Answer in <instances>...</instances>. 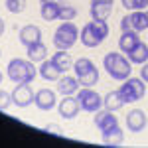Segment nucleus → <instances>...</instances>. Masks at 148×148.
I'll list each match as a JSON object with an SVG mask.
<instances>
[{
  "instance_id": "nucleus-21",
  "label": "nucleus",
  "mask_w": 148,
  "mask_h": 148,
  "mask_svg": "<svg viewBox=\"0 0 148 148\" xmlns=\"http://www.w3.org/2000/svg\"><path fill=\"white\" fill-rule=\"evenodd\" d=\"M123 140H125V132L121 126H116L109 132H103V144H107V146H121Z\"/></svg>"
},
{
  "instance_id": "nucleus-9",
  "label": "nucleus",
  "mask_w": 148,
  "mask_h": 148,
  "mask_svg": "<svg viewBox=\"0 0 148 148\" xmlns=\"http://www.w3.org/2000/svg\"><path fill=\"white\" fill-rule=\"evenodd\" d=\"M57 109H59V114L63 116V119H75L77 113L81 111V105L77 101V97H73V95H63V101L57 105Z\"/></svg>"
},
{
  "instance_id": "nucleus-24",
  "label": "nucleus",
  "mask_w": 148,
  "mask_h": 148,
  "mask_svg": "<svg viewBox=\"0 0 148 148\" xmlns=\"http://www.w3.org/2000/svg\"><path fill=\"white\" fill-rule=\"evenodd\" d=\"M73 69H75V77H79V75H83V73L95 69V63H93L89 57H79L77 61H73Z\"/></svg>"
},
{
  "instance_id": "nucleus-2",
  "label": "nucleus",
  "mask_w": 148,
  "mask_h": 148,
  "mask_svg": "<svg viewBox=\"0 0 148 148\" xmlns=\"http://www.w3.org/2000/svg\"><path fill=\"white\" fill-rule=\"evenodd\" d=\"M109 36V26L105 20H91L89 24L83 26V30L79 32V40L85 47H97Z\"/></svg>"
},
{
  "instance_id": "nucleus-33",
  "label": "nucleus",
  "mask_w": 148,
  "mask_h": 148,
  "mask_svg": "<svg viewBox=\"0 0 148 148\" xmlns=\"http://www.w3.org/2000/svg\"><path fill=\"white\" fill-rule=\"evenodd\" d=\"M42 4H61L63 0H40Z\"/></svg>"
},
{
  "instance_id": "nucleus-8",
  "label": "nucleus",
  "mask_w": 148,
  "mask_h": 148,
  "mask_svg": "<svg viewBox=\"0 0 148 148\" xmlns=\"http://www.w3.org/2000/svg\"><path fill=\"white\" fill-rule=\"evenodd\" d=\"M95 126L101 130V134L103 132H109V130H113V128H116L119 126V119L114 116L113 111H109V109H99L97 113H95Z\"/></svg>"
},
{
  "instance_id": "nucleus-1",
  "label": "nucleus",
  "mask_w": 148,
  "mask_h": 148,
  "mask_svg": "<svg viewBox=\"0 0 148 148\" xmlns=\"http://www.w3.org/2000/svg\"><path fill=\"white\" fill-rule=\"evenodd\" d=\"M103 67L111 75V79H114V81H125V79H128L130 73H132L130 61H128V57L123 56V51H121V53L109 51V53L105 56V59H103Z\"/></svg>"
},
{
  "instance_id": "nucleus-25",
  "label": "nucleus",
  "mask_w": 148,
  "mask_h": 148,
  "mask_svg": "<svg viewBox=\"0 0 148 148\" xmlns=\"http://www.w3.org/2000/svg\"><path fill=\"white\" fill-rule=\"evenodd\" d=\"M81 83V87H93V85H97V81H99V69L95 67L91 71H87V73H83L77 77Z\"/></svg>"
},
{
  "instance_id": "nucleus-19",
  "label": "nucleus",
  "mask_w": 148,
  "mask_h": 148,
  "mask_svg": "<svg viewBox=\"0 0 148 148\" xmlns=\"http://www.w3.org/2000/svg\"><path fill=\"white\" fill-rule=\"evenodd\" d=\"M51 61L59 67L61 73H65V71H69V67H73V59L69 56V49H57L51 57Z\"/></svg>"
},
{
  "instance_id": "nucleus-34",
  "label": "nucleus",
  "mask_w": 148,
  "mask_h": 148,
  "mask_svg": "<svg viewBox=\"0 0 148 148\" xmlns=\"http://www.w3.org/2000/svg\"><path fill=\"white\" fill-rule=\"evenodd\" d=\"M4 34V22H2V18H0V36Z\"/></svg>"
},
{
  "instance_id": "nucleus-28",
  "label": "nucleus",
  "mask_w": 148,
  "mask_h": 148,
  "mask_svg": "<svg viewBox=\"0 0 148 148\" xmlns=\"http://www.w3.org/2000/svg\"><path fill=\"white\" fill-rule=\"evenodd\" d=\"M6 8L12 14H20L26 10V0H6Z\"/></svg>"
},
{
  "instance_id": "nucleus-35",
  "label": "nucleus",
  "mask_w": 148,
  "mask_h": 148,
  "mask_svg": "<svg viewBox=\"0 0 148 148\" xmlns=\"http://www.w3.org/2000/svg\"><path fill=\"white\" fill-rule=\"evenodd\" d=\"M91 2H113V0H91Z\"/></svg>"
},
{
  "instance_id": "nucleus-13",
  "label": "nucleus",
  "mask_w": 148,
  "mask_h": 148,
  "mask_svg": "<svg viewBox=\"0 0 148 148\" xmlns=\"http://www.w3.org/2000/svg\"><path fill=\"white\" fill-rule=\"evenodd\" d=\"M81 89V83L77 77H69V75H63L57 79V91L61 95H75V93Z\"/></svg>"
},
{
  "instance_id": "nucleus-38",
  "label": "nucleus",
  "mask_w": 148,
  "mask_h": 148,
  "mask_svg": "<svg viewBox=\"0 0 148 148\" xmlns=\"http://www.w3.org/2000/svg\"><path fill=\"white\" fill-rule=\"evenodd\" d=\"M0 56H2V51H0Z\"/></svg>"
},
{
  "instance_id": "nucleus-29",
  "label": "nucleus",
  "mask_w": 148,
  "mask_h": 148,
  "mask_svg": "<svg viewBox=\"0 0 148 148\" xmlns=\"http://www.w3.org/2000/svg\"><path fill=\"white\" fill-rule=\"evenodd\" d=\"M10 105H14L12 103V93H6L0 89V111H6Z\"/></svg>"
},
{
  "instance_id": "nucleus-31",
  "label": "nucleus",
  "mask_w": 148,
  "mask_h": 148,
  "mask_svg": "<svg viewBox=\"0 0 148 148\" xmlns=\"http://www.w3.org/2000/svg\"><path fill=\"white\" fill-rule=\"evenodd\" d=\"M44 130H46V132H53V134H57V136H63V130H61L57 125H47V126H44Z\"/></svg>"
},
{
  "instance_id": "nucleus-12",
  "label": "nucleus",
  "mask_w": 148,
  "mask_h": 148,
  "mask_svg": "<svg viewBox=\"0 0 148 148\" xmlns=\"http://www.w3.org/2000/svg\"><path fill=\"white\" fill-rule=\"evenodd\" d=\"M36 42H42V30L34 26V24H28V26H24L22 30H20V44L22 46H32Z\"/></svg>"
},
{
  "instance_id": "nucleus-16",
  "label": "nucleus",
  "mask_w": 148,
  "mask_h": 148,
  "mask_svg": "<svg viewBox=\"0 0 148 148\" xmlns=\"http://www.w3.org/2000/svg\"><path fill=\"white\" fill-rule=\"evenodd\" d=\"M113 10V2H91V16L93 20H105L111 16Z\"/></svg>"
},
{
  "instance_id": "nucleus-36",
  "label": "nucleus",
  "mask_w": 148,
  "mask_h": 148,
  "mask_svg": "<svg viewBox=\"0 0 148 148\" xmlns=\"http://www.w3.org/2000/svg\"><path fill=\"white\" fill-rule=\"evenodd\" d=\"M2 79H4V75H2V71H0V83H2Z\"/></svg>"
},
{
  "instance_id": "nucleus-32",
  "label": "nucleus",
  "mask_w": 148,
  "mask_h": 148,
  "mask_svg": "<svg viewBox=\"0 0 148 148\" xmlns=\"http://www.w3.org/2000/svg\"><path fill=\"white\" fill-rule=\"evenodd\" d=\"M140 79L144 81V83H148V61H146V63H142V69H140Z\"/></svg>"
},
{
  "instance_id": "nucleus-26",
  "label": "nucleus",
  "mask_w": 148,
  "mask_h": 148,
  "mask_svg": "<svg viewBox=\"0 0 148 148\" xmlns=\"http://www.w3.org/2000/svg\"><path fill=\"white\" fill-rule=\"evenodd\" d=\"M77 18V10L69 4H61L59 6V20L61 22H73Z\"/></svg>"
},
{
  "instance_id": "nucleus-4",
  "label": "nucleus",
  "mask_w": 148,
  "mask_h": 148,
  "mask_svg": "<svg viewBox=\"0 0 148 148\" xmlns=\"http://www.w3.org/2000/svg\"><path fill=\"white\" fill-rule=\"evenodd\" d=\"M119 93H121V97H123L125 105L138 103L142 97H144V93H146V83L140 79V77H128V79L123 81V85H121Z\"/></svg>"
},
{
  "instance_id": "nucleus-22",
  "label": "nucleus",
  "mask_w": 148,
  "mask_h": 148,
  "mask_svg": "<svg viewBox=\"0 0 148 148\" xmlns=\"http://www.w3.org/2000/svg\"><path fill=\"white\" fill-rule=\"evenodd\" d=\"M130 16V24H132V30L134 32H142V30H146L148 28V18H146V12L142 10H134L132 14H128Z\"/></svg>"
},
{
  "instance_id": "nucleus-17",
  "label": "nucleus",
  "mask_w": 148,
  "mask_h": 148,
  "mask_svg": "<svg viewBox=\"0 0 148 148\" xmlns=\"http://www.w3.org/2000/svg\"><path fill=\"white\" fill-rule=\"evenodd\" d=\"M26 56H28V59H30V61H34V63H38V61L42 63V61L47 57V47H46V44L36 42V44H32V46H28Z\"/></svg>"
},
{
  "instance_id": "nucleus-30",
  "label": "nucleus",
  "mask_w": 148,
  "mask_h": 148,
  "mask_svg": "<svg viewBox=\"0 0 148 148\" xmlns=\"http://www.w3.org/2000/svg\"><path fill=\"white\" fill-rule=\"evenodd\" d=\"M121 30L123 32H130L132 30V24H130V16H125L123 20H121ZM134 32V30H132Z\"/></svg>"
},
{
  "instance_id": "nucleus-14",
  "label": "nucleus",
  "mask_w": 148,
  "mask_h": 148,
  "mask_svg": "<svg viewBox=\"0 0 148 148\" xmlns=\"http://www.w3.org/2000/svg\"><path fill=\"white\" fill-rule=\"evenodd\" d=\"M140 44V36L138 32H123L121 38H119V49L123 51V53H128V51H132L134 47Z\"/></svg>"
},
{
  "instance_id": "nucleus-6",
  "label": "nucleus",
  "mask_w": 148,
  "mask_h": 148,
  "mask_svg": "<svg viewBox=\"0 0 148 148\" xmlns=\"http://www.w3.org/2000/svg\"><path fill=\"white\" fill-rule=\"evenodd\" d=\"M77 101H79L81 109L85 113H97L103 107V99L97 91H93L91 87H83L77 91Z\"/></svg>"
},
{
  "instance_id": "nucleus-20",
  "label": "nucleus",
  "mask_w": 148,
  "mask_h": 148,
  "mask_svg": "<svg viewBox=\"0 0 148 148\" xmlns=\"http://www.w3.org/2000/svg\"><path fill=\"white\" fill-rule=\"evenodd\" d=\"M103 107L114 113V111H119V109L125 107V101H123V97H121L119 91H109L105 97H103Z\"/></svg>"
},
{
  "instance_id": "nucleus-15",
  "label": "nucleus",
  "mask_w": 148,
  "mask_h": 148,
  "mask_svg": "<svg viewBox=\"0 0 148 148\" xmlns=\"http://www.w3.org/2000/svg\"><path fill=\"white\" fill-rule=\"evenodd\" d=\"M40 75H42V79H46V81H57L61 77V71H59V67L51 59H44L42 65H40Z\"/></svg>"
},
{
  "instance_id": "nucleus-11",
  "label": "nucleus",
  "mask_w": 148,
  "mask_h": 148,
  "mask_svg": "<svg viewBox=\"0 0 148 148\" xmlns=\"http://www.w3.org/2000/svg\"><path fill=\"white\" fill-rule=\"evenodd\" d=\"M148 119L144 111H140V109H132L130 113L126 114V128L130 130V132H140V130H144V126H146Z\"/></svg>"
},
{
  "instance_id": "nucleus-5",
  "label": "nucleus",
  "mask_w": 148,
  "mask_h": 148,
  "mask_svg": "<svg viewBox=\"0 0 148 148\" xmlns=\"http://www.w3.org/2000/svg\"><path fill=\"white\" fill-rule=\"evenodd\" d=\"M79 40V30L73 22H63L57 26L56 34H53V46L57 49H71L73 44Z\"/></svg>"
},
{
  "instance_id": "nucleus-18",
  "label": "nucleus",
  "mask_w": 148,
  "mask_h": 148,
  "mask_svg": "<svg viewBox=\"0 0 148 148\" xmlns=\"http://www.w3.org/2000/svg\"><path fill=\"white\" fill-rule=\"evenodd\" d=\"M126 57H128V61L134 63V65H142V63H146V61H148V46L144 44V42H140L132 51L126 53Z\"/></svg>"
},
{
  "instance_id": "nucleus-23",
  "label": "nucleus",
  "mask_w": 148,
  "mask_h": 148,
  "mask_svg": "<svg viewBox=\"0 0 148 148\" xmlns=\"http://www.w3.org/2000/svg\"><path fill=\"white\" fill-rule=\"evenodd\" d=\"M63 4V2H61ZM61 4H42L40 8V14L46 22H53V20H59V6Z\"/></svg>"
},
{
  "instance_id": "nucleus-7",
  "label": "nucleus",
  "mask_w": 148,
  "mask_h": 148,
  "mask_svg": "<svg viewBox=\"0 0 148 148\" xmlns=\"http://www.w3.org/2000/svg\"><path fill=\"white\" fill-rule=\"evenodd\" d=\"M34 95L36 93L32 91V87H30V83H16V87H14V91H12V103L16 105V107H28V105H32L34 103Z\"/></svg>"
},
{
  "instance_id": "nucleus-37",
  "label": "nucleus",
  "mask_w": 148,
  "mask_h": 148,
  "mask_svg": "<svg viewBox=\"0 0 148 148\" xmlns=\"http://www.w3.org/2000/svg\"><path fill=\"white\" fill-rule=\"evenodd\" d=\"M146 18H148V12H146Z\"/></svg>"
},
{
  "instance_id": "nucleus-27",
  "label": "nucleus",
  "mask_w": 148,
  "mask_h": 148,
  "mask_svg": "<svg viewBox=\"0 0 148 148\" xmlns=\"http://www.w3.org/2000/svg\"><path fill=\"white\" fill-rule=\"evenodd\" d=\"M123 6L126 10H144L148 8V0H123Z\"/></svg>"
},
{
  "instance_id": "nucleus-10",
  "label": "nucleus",
  "mask_w": 148,
  "mask_h": 148,
  "mask_svg": "<svg viewBox=\"0 0 148 148\" xmlns=\"http://www.w3.org/2000/svg\"><path fill=\"white\" fill-rule=\"evenodd\" d=\"M56 103H57L56 93L51 91V89H40V91L34 95V105L40 111H51Z\"/></svg>"
},
{
  "instance_id": "nucleus-3",
  "label": "nucleus",
  "mask_w": 148,
  "mask_h": 148,
  "mask_svg": "<svg viewBox=\"0 0 148 148\" xmlns=\"http://www.w3.org/2000/svg\"><path fill=\"white\" fill-rule=\"evenodd\" d=\"M6 73H8V79L14 83H32L38 75V69H36L34 61L16 57V59H10Z\"/></svg>"
}]
</instances>
